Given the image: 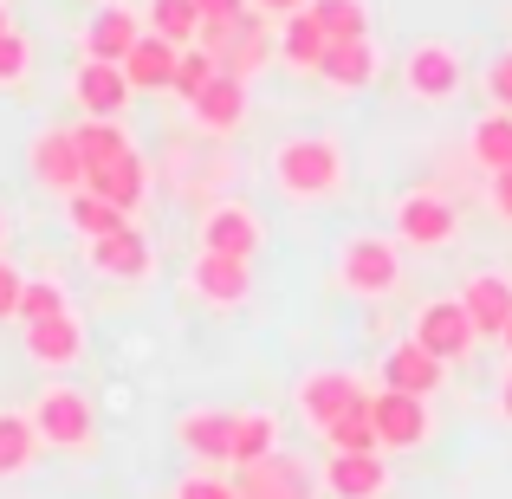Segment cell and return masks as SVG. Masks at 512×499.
Listing matches in <instances>:
<instances>
[{"instance_id": "6da1fadb", "label": "cell", "mask_w": 512, "mask_h": 499, "mask_svg": "<svg viewBox=\"0 0 512 499\" xmlns=\"http://www.w3.org/2000/svg\"><path fill=\"white\" fill-rule=\"evenodd\" d=\"M266 169H273V188L286 201L318 208V201H331L344 188V143H338V130H299V137L273 143Z\"/></svg>"}, {"instance_id": "7a4b0ae2", "label": "cell", "mask_w": 512, "mask_h": 499, "mask_svg": "<svg viewBox=\"0 0 512 499\" xmlns=\"http://www.w3.org/2000/svg\"><path fill=\"white\" fill-rule=\"evenodd\" d=\"M33 428H39V448H52V454H91L98 448V409H91V396L78 383H46L33 396Z\"/></svg>"}, {"instance_id": "3957f363", "label": "cell", "mask_w": 512, "mask_h": 499, "mask_svg": "<svg viewBox=\"0 0 512 499\" xmlns=\"http://www.w3.org/2000/svg\"><path fill=\"white\" fill-rule=\"evenodd\" d=\"M338 286L350 299H389L402 286V253L383 234H344L338 240Z\"/></svg>"}, {"instance_id": "277c9868", "label": "cell", "mask_w": 512, "mask_h": 499, "mask_svg": "<svg viewBox=\"0 0 512 499\" xmlns=\"http://www.w3.org/2000/svg\"><path fill=\"white\" fill-rule=\"evenodd\" d=\"M195 240H201V253L253 260V253L266 247V221H260V208H253V201H240V195H221V201H208V208H201V221H195Z\"/></svg>"}, {"instance_id": "5b68a950", "label": "cell", "mask_w": 512, "mask_h": 499, "mask_svg": "<svg viewBox=\"0 0 512 499\" xmlns=\"http://www.w3.org/2000/svg\"><path fill=\"white\" fill-rule=\"evenodd\" d=\"M402 91H409L415 104H454L467 91V59L448 39H422V46H409V59H402Z\"/></svg>"}, {"instance_id": "8992f818", "label": "cell", "mask_w": 512, "mask_h": 499, "mask_svg": "<svg viewBox=\"0 0 512 499\" xmlns=\"http://www.w3.org/2000/svg\"><path fill=\"white\" fill-rule=\"evenodd\" d=\"M292 402H299V415L325 435L338 415H350L357 402H370V389H363L357 370H344V363H318V370L299 376V389H292Z\"/></svg>"}, {"instance_id": "52a82bcc", "label": "cell", "mask_w": 512, "mask_h": 499, "mask_svg": "<svg viewBox=\"0 0 512 499\" xmlns=\"http://www.w3.org/2000/svg\"><path fill=\"white\" fill-rule=\"evenodd\" d=\"M26 175H33L46 195H59V201H72L78 188H85V156H78L72 124L33 130V143H26Z\"/></svg>"}, {"instance_id": "ba28073f", "label": "cell", "mask_w": 512, "mask_h": 499, "mask_svg": "<svg viewBox=\"0 0 512 499\" xmlns=\"http://www.w3.org/2000/svg\"><path fill=\"white\" fill-rule=\"evenodd\" d=\"M370 422L383 454H415L435 435V415H428V396H402V389H370Z\"/></svg>"}, {"instance_id": "9c48e42d", "label": "cell", "mask_w": 512, "mask_h": 499, "mask_svg": "<svg viewBox=\"0 0 512 499\" xmlns=\"http://www.w3.org/2000/svg\"><path fill=\"white\" fill-rule=\"evenodd\" d=\"M85 266L98 279H117V286H143V279H156V247L137 221H124L117 234L85 240Z\"/></svg>"}, {"instance_id": "30bf717a", "label": "cell", "mask_w": 512, "mask_h": 499, "mask_svg": "<svg viewBox=\"0 0 512 499\" xmlns=\"http://www.w3.org/2000/svg\"><path fill=\"white\" fill-rule=\"evenodd\" d=\"M389 221H396V240H409V247L435 253V247H448V240H454L461 214H454V201L435 195V188H409V195H396Z\"/></svg>"}, {"instance_id": "8fae6325", "label": "cell", "mask_w": 512, "mask_h": 499, "mask_svg": "<svg viewBox=\"0 0 512 499\" xmlns=\"http://www.w3.org/2000/svg\"><path fill=\"white\" fill-rule=\"evenodd\" d=\"M415 344H428L441 363H467L480 350V331H474V318H467V305L461 299H428L422 312H415Z\"/></svg>"}, {"instance_id": "7c38bea8", "label": "cell", "mask_w": 512, "mask_h": 499, "mask_svg": "<svg viewBox=\"0 0 512 499\" xmlns=\"http://www.w3.org/2000/svg\"><path fill=\"white\" fill-rule=\"evenodd\" d=\"M188 292L208 312H240L253 299V260H227V253H195L188 266Z\"/></svg>"}, {"instance_id": "4fadbf2b", "label": "cell", "mask_w": 512, "mask_h": 499, "mask_svg": "<svg viewBox=\"0 0 512 499\" xmlns=\"http://www.w3.org/2000/svg\"><path fill=\"white\" fill-rule=\"evenodd\" d=\"M26 331V363H39V370L65 376L85 363V318L78 312H59V318H39V325H20Z\"/></svg>"}, {"instance_id": "5bb4252c", "label": "cell", "mask_w": 512, "mask_h": 499, "mask_svg": "<svg viewBox=\"0 0 512 499\" xmlns=\"http://www.w3.org/2000/svg\"><path fill=\"white\" fill-rule=\"evenodd\" d=\"M234 493H240V499H318V474L299 461V454L279 448L273 461L240 467V474H234Z\"/></svg>"}, {"instance_id": "9a60e30c", "label": "cell", "mask_w": 512, "mask_h": 499, "mask_svg": "<svg viewBox=\"0 0 512 499\" xmlns=\"http://www.w3.org/2000/svg\"><path fill=\"white\" fill-rule=\"evenodd\" d=\"M150 33L143 26V13L137 7H124V0H104L98 13L85 20V33H78V46H85V59H104V65H124L130 59V46Z\"/></svg>"}, {"instance_id": "2e32d148", "label": "cell", "mask_w": 512, "mask_h": 499, "mask_svg": "<svg viewBox=\"0 0 512 499\" xmlns=\"http://www.w3.org/2000/svg\"><path fill=\"white\" fill-rule=\"evenodd\" d=\"M175 448L201 467H227L234 448V409H182L175 415Z\"/></svg>"}, {"instance_id": "e0dca14e", "label": "cell", "mask_w": 512, "mask_h": 499, "mask_svg": "<svg viewBox=\"0 0 512 499\" xmlns=\"http://www.w3.org/2000/svg\"><path fill=\"white\" fill-rule=\"evenodd\" d=\"M441 383H448V363H441L428 344L402 337V344L383 350V389H402V396H435Z\"/></svg>"}, {"instance_id": "ac0fdd59", "label": "cell", "mask_w": 512, "mask_h": 499, "mask_svg": "<svg viewBox=\"0 0 512 499\" xmlns=\"http://www.w3.org/2000/svg\"><path fill=\"white\" fill-rule=\"evenodd\" d=\"M72 98H78V111H85V117H124V104L137 98V91H130L124 65L78 59V72H72Z\"/></svg>"}, {"instance_id": "d6986e66", "label": "cell", "mask_w": 512, "mask_h": 499, "mask_svg": "<svg viewBox=\"0 0 512 499\" xmlns=\"http://www.w3.org/2000/svg\"><path fill=\"white\" fill-rule=\"evenodd\" d=\"M318 487L331 499H383L389 493V461L383 454H331L318 467Z\"/></svg>"}, {"instance_id": "ffe728a7", "label": "cell", "mask_w": 512, "mask_h": 499, "mask_svg": "<svg viewBox=\"0 0 512 499\" xmlns=\"http://www.w3.org/2000/svg\"><path fill=\"white\" fill-rule=\"evenodd\" d=\"M318 78L331 91H344V98H357V91H370L383 78V52H376V39H338L325 52V65H318Z\"/></svg>"}, {"instance_id": "44dd1931", "label": "cell", "mask_w": 512, "mask_h": 499, "mask_svg": "<svg viewBox=\"0 0 512 499\" xmlns=\"http://www.w3.org/2000/svg\"><path fill=\"white\" fill-rule=\"evenodd\" d=\"M247 111H253V98H247V78H214V85H201V98L188 104V117H195L208 137H234L240 124H247Z\"/></svg>"}, {"instance_id": "7402d4cb", "label": "cell", "mask_w": 512, "mask_h": 499, "mask_svg": "<svg viewBox=\"0 0 512 499\" xmlns=\"http://www.w3.org/2000/svg\"><path fill=\"white\" fill-rule=\"evenodd\" d=\"M85 188H91V195H104L111 208L137 214L143 201H150V163H143V150H130V156H117V163L91 169V175H85Z\"/></svg>"}, {"instance_id": "603a6c76", "label": "cell", "mask_w": 512, "mask_h": 499, "mask_svg": "<svg viewBox=\"0 0 512 499\" xmlns=\"http://www.w3.org/2000/svg\"><path fill=\"white\" fill-rule=\"evenodd\" d=\"M454 299L467 305V318H474L480 337H500L506 318H512V279L506 273H467V286L454 292Z\"/></svg>"}, {"instance_id": "cb8c5ba5", "label": "cell", "mask_w": 512, "mask_h": 499, "mask_svg": "<svg viewBox=\"0 0 512 499\" xmlns=\"http://www.w3.org/2000/svg\"><path fill=\"white\" fill-rule=\"evenodd\" d=\"M273 52H279V65H292V72H312V78H318V65H325L331 39H325V26L312 20V7L273 26Z\"/></svg>"}, {"instance_id": "d4e9b609", "label": "cell", "mask_w": 512, "mask_h": 499, "mask_svg": "<svg viewBox=\"0 0 512 499\" xmlns=\"http://www.w3.org/2000/svg\"><path fill=\"white\" fill-rule=\"evenodd\" d=\"M214 59H221L227 78H247V85H253V78H260V65L279 59V52H273V33H266V20H260V13H247V20L227 33V46L214 52Z\"/></svg>"}, {"instance_id": "484cf974", "label": "cell", "mask_w": 512, "mask_h": 499, "mask_svg": "<svg viewBox=\"0 0 512 499\" xmlns=\"http://www.w3.org/2000/svg\"><path fill=\"white\" fill-rule=\"evenodd\" d=\"M279 454V415L273 409H234V448H227V467H260Z\"/></svg>"}, {"instance_id": "4316f807", "label": "cell", "mask_w": 512, "mask_h": 499, "mask_svg": "<svg viewBox=\"0 0 512 499\" xmlns=\"http://www.w3.org/2000/svg\"><path fill=\"white\" fill-rule=\"evenodd\" d=\"M175 59H182V46H169V39H156V33H143L137 46H130V59H124V78H130V91H175Z\"/></svg>"}, {"instance_id": "83f0119b", "label": "cell", "mask_w": 512, "mask_h": 499, "mask_svg": "<svg viewBox=\"0 0 512 499\" xmlns=\"http://www.w3.org/2000/svg\"><path fill=\"white\" fill-rule=\"evenodd\" d=\"M39 454H46V448H39L33 415H26V409H0V480H20Z\"/></svg>"}, {"instance_id": "f1b7e54d", "label": "cell", "mask_w": 512, "mask_h": 499, "mask_svg": "<svg viewBox=\"0 0 512 499\" xmlns=\"http://www.w3.org/2000/svg\"><path fill=\"white\" fill-rule=\"evenodd\" d=\"M72 137H78V156H85V175L137 150L130 130H124V117H85V124H72Z\"/></svg>"}, {"instance_id": "f546056e", "label": "cell", "mask_w": 512, "mask_h": 499, "mask_svg": "<svg viewBox=\"0 0 512 499\" xmlns=\"http://www.w3.org/2000/svg\"><path fill=\"white\" fill-rule=\"evenodd\" d=\"M467 156H474L487 175L512 169V111H487L474 117V130H467Z\"/></svg>"}, {"instance_id": "4dcf8cb0", "label": "cell", "mask_w": 512, "mask_h": 499, "mask_svg": "<svg viewBox=\"0 0 512 499\" xmlns=\"http://www.w3.org/2000/svg\"><path fill=\"white\" fill-rule=\"evenodd\" d=\"M65 221H72V234H78V240H104V234H117L130 214H124V208H111L104 195H91V188H78V195L65 201Z\"/></svg>"}, {"instance_id": "1f68e13d", "label": "cell", "mask_w": 512, "mask_h": 499, "mask_svg": "<svg viewBox=\"0 0 512 499\" xmlns=\"http://www.w3.org/2000/svg\"><path fill=\"white\" fill-rule=\"evenodd\" d=\"M143 26H150L156 39H169V46H195V39H201V13H195V0H150Z\"/></svg>"}, {"instance_id": "d6a6232c", "label": "cell", "mask_w": 512, "mask_h": 499, "mask_svg": "<svg viewBox=\"0 0 512 499\" xmlns=\"http://www.w3.org/2000/svg\"><path fill=\"white\" fill-rule=\"evenodd\" d=\"M312 20L325 26V39H370V0H312Z\"/></svg>"}, {"instance_id": "836d02e7", "label": "cell", "mask_w": 512, "mask_h": 499, "mask_svg": "<svg viewBox=\"0 0 512 499\" xmlns=\"http://www.w3.org/2000/svg\"><path fill=\"white\" fill-rule=\"evenodd\" d=\"M325 448L331 454H383V441H376V422H370V402H357L350 415L325 428Z\"/></svg>"}, {"instance_id": "e575fe53", "label": "cell", "mask_w": 512, "mask_h": 499, "mask_svg": "<svg viewBox=\"0 0 512 499\" xmlns=\"http://www.w3.org/2000/svg\"><path fill=\"white\" fill-rule=\"evenodd\" d=\"M59 312H72V299H65V286L52 273H26V292H20V325H39V318H59Z\"/></svg>"}, {"instance_id": "d590c367", "label": "cell", "mask_w": 512, "mask_h": 499, "mask_svg": "<svg viewBox=\"0 0 512 499\" xmlns=\"http://www.w3.org/2000/svg\"><path fill=\"white\" fill-rule=\"evenodd\" d=\"M214 78H221V59H214L208 46H182V59H175V91H169V98L195 104L201 85H214Z\"/></svg>"}, {"instance_id": "8d00e7d4", "label": "cell", "mask_w": 512, "mask_h": 499, "mask_svg": "<svg viewBox=\"0 0 512 499\" xmlns=\"http://www.w3.org/2000/svg\"><path fill=\"white\" fill-rule=\"evenodd\" d=\"M26 78H33V33L7 26L0 33V91H20Z\"/></svg>"}, {"instance_id": "74e56055", "label": "cell", "mask_w": 512, "mask_h": 499, "mask_svg": "<svg viewBox=\"0 0 512 499\" xmlns=\"http://www.w3.org/2000/svg\"><path fill=\"white\" fill-rule=\"evenodd\" d=\"M195 13H201V33H227V26H240L247 20V0H195Z\"/></svg>"}, {"instance_id": "f35d334b", "label": "cell", "mask_w": 512, "mask_h": 499, "mask_svg": "<svg viewBox=\"0 0 512 499\" xmlns=\"http://www.w3.org/2000/svg\"><path fill=\"white\" fill-rule=\"evenodd\" d=\"M175 499H240V493L221 474H188V480H175Z\"/></svg>"}, {"instance_id": "ab89813d", "label": "cell", "mask_w": 512, "mask_h": 499, "mask_svg": "<svg viewBox=\"0 0 512 499\" xmlns=\"http://www.w3.org/2000/svg\"><path fill=\"white\" fill-rule=\"evenodd\" d=\"M480 85H487L493 111H512V52H500V59L487 65V78H480Z\"/></svg>"}, {"instance_id": "60d3db41", "label": "cell", "mask_w": 512, "mask_h": 499, "mask_svg": "<svg viewBox=\"0 0 512 499\" xmlns=\"http://www.w3.org/2000/svg\"><path fill=\"white\" fill-rule=\"evenodd\" d=\"M20 292H26V273L7 260V253H0V325H7V318L20 312Z\"/></svg>"}, {"instance_id": "b9f144b4", "label": "cell", "mask_w": 512, "mask_h": 499, "mask_svg": "<svg viewBox=\"0 0 512 499\" xmlns=\"http://www.w3.org/2000/svg\"><path fill=\"white\" fill-rule=\"evenodd\" d=\"M487 208H493V214H500V221L512 227V169L487 175Z\"/></svg>"}, {"instance_id": "7bdbcfd3", "label": "cell", "mask_w": 512, "mask_h": 499, "mask_svg": "<svg viewBox=\"0 0 512 499\" xmlns=\"http://www.w3.org/2000/svg\"><path fill=\"white\" fill-rule=\"evenodd\" d=\"M253 13H266V20H292V13H305L312 0H247Z\"/></svg>"}, {"instance_id": "ee69618b", "label": "cell", "mask_w": 512, "mask_h": 499, "mask_svg": "<svg viewBox=\"0 0 512 499\" xmlns=\"http://www.w3.org/2000/svg\"><path fill=\"white\" fill-rule=\"evenodd\" d=\"M493 415H500V422H512V363L500 370V389H493Z\"/></svg>"}, {"instance_id": "f6af8a7d", "label": "cell", "mask_w": 512, "mask_h": 499, "mask_svg": "<svg viewBox=\"0 0 512 499\" xmlns=\"http://www.w3.org/2000/svg\"><path fill=\"white\" fill-rule=\"evenodd\" d=\"M500 344H506V357H512V318H506V331H500Z\"/></svg>"}, {"instance_id": "bcb514c9", "label": "cell", "mask_w": 512, "mask_h": 499, "mask_svg": "<svg viewBox=\"0 0 512 499\" xmlns=\"http://www.w3.org/2000/svg\"><path fill=\"white\" fill-rule=\"evenodd\" d=\"M0 247H7V208H0Z\"/></svg>"}, {"instance_id": "7dc6e473", "label": "cell", "mask_w": 512, "mask_h": 499, "mask_svg": "<svg viewBox=\"0 0 512 499\" xmlns=\"http://www.w3.org/2000/svg\"><path fill=\"white\" fill-rule=\"evenodd\" d=\"M7 26H13V20H7V0H0V33H7Z\"/></svg>"}, {"instance_id": "c3c4849f", "label": "cell", "mask_w": 512, "mask_h": 499, "mask_svg": "<svg viewBox=\"0 0 512 499\" xmlns=\"http://www.w3.org/2000/svg\"><path fill=\"white\" fill-rule=\"evenodd\" d=\"M98 7H104V0H98Z\"/></svg>"}]
</instances>
